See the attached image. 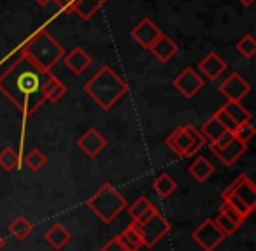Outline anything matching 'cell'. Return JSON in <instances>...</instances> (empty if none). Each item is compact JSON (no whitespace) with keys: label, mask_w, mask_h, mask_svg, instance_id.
<instances>
[{"label":"cell","mask_w":256,"mask_h":251,"mask_svg":"<svg viewBox=\"0 0 256 251\" xmlns=\"http://www.w3.org/2000/svg\"><path fill=\"white\" fill-rule=\"evenodd\" d=\"M48 74L50 72H44L39 65L22 55L0 76V93L22 111L23 123L44 104L40 86Z\"/></svg>","instance_id":"1"},{"label":"cell","mask_w":256,"mask_h":251,"mask_svg":"<svg viewBox=\"0 0 256 251\" xmlns=\"http://www.w3.org/2000/svg\"><path fill=\"white\" fill-rule=\"evenodd\" d=\"M82 92L104 111H109L126 95L128 85L110 65H102L92 79L82 85Z\"/></svg>","instance_id":"2"},{"label":"cell","mask_w":256,"mask_h":251,"mask_svg":"<svg viewBox=\"0 0 256 251\" xmlns=\"http://www.w3.org/2000/svg\"><path fill=\"white\" fill-rule=\"evenodd\" d=\"M22 55L39 65L44 72H51V69L65 57V50L60 43L53 39L46 30H39L25 43Z\"/></svg>","instance_id":"3"},{"label":"cell","mask_w":256,"mask_h":251,"mask_svg":"<svg viewBox=\"0 0 256 251\" xmlns=\"http://www.w3.org/2000/svg\"><path fill=\"white\" fill-rule=\"evenodd\" d=\"M88 209L100 219L102 223H110L124 207L126 200L124 197L112 186L110 183H104L92 197L86 200Z\"/></svg>","instance_id":"4"},{"label":"cell","mask_w":256,"mask_h":251,"mask_svg":"<svg viewBox=\"0 0 256 251\" xmlns=\"http://www.w3.org/2000/svg\"><path fill=\"white\" fill-rule=\"evenodd\" d=\"M206 137L202 135V132L193 125H182L178 127L167 139L165 144L167 148H170L178 156H192L196 151H200V148L206 146Z\"/></svg>","instance_id":"5"},{"label":"cell","mask_w":256,"mask_h":251,"mask_svg":"<svg viewBox=\"0 0 256 251\" xmlns=\"http://www.w3.org/2000/svg\"><path fill=\"white\" fill-rule=\"evenodd\" d=\"M136 225L139 228L140 235H142V246L146 247L156 246L170 230L168 221L158 212V209L151 212L150 216H146L144 219H140V221H136Z\"/></svg>","instance_id":"6"},{"label":"cell","mask_w":256,"mask_h":251,"mask_svg":"<svg viewBox=\"0 0 256 251\" xmlns=\"http://www.w3.org/2000/svg\"><path fill=\"white\" fill-rule=\"evenodd\" d=\"M192 237L204 251H214L224 239H226L223 230L216 225V221H214L212 218L200 223V225L193 230Z\"/></svg>","instance_id":"7"},{"label":"cell","mask_w":256,"mask_h":251,"mask_svg":"<svg viewBox=\"0 0 256 251\" xmlns=\"http://www.w3.org/2000/svg\"><path fill=\"white\" fill-rule=\"evenodd\" d=\"M204 79L200 78V74L193 67H188L184 71H181V74L174 79V86L181 95H184L186 99H193L200 90L204 88Z\"/></svg>","instance_id":"8"},{"label":"cell","mask_w":256,"mask_h":251,"mask_svg":"<svg viewBox=\"0 0 256 251\" xmlns=\"http://www.w3.org/2000/svg\"><path fill=\"white\" fill-rule=\"evenodd\" d=\"M249 92H251V85H249L240 74H237V72L230 74L220 85V93L226 100H237V102H242V99H246V95H248Z\"/></svg>","instance_id":"9"},{"label":"cell","mask_w":256,"mask_h":251,"mask_svg":"<svg viewBox=\"0 0 256 251\" xmlns=\"http://www.w3.org/2000/svg\"><path fill=\"white\" fill-rule=\"evenodd\" d=\"M224 191H226V193L235 195V197H238L249 209L254 211V207H256V186L248 176L240 174V176H238Z\"/></svg>","instance_id":"10"},{"label":"cell","mask_w":256,"mask_h":251,"mask_svg":"<svg viewBox=\"0 0 256 251\" xmlns=\"http://www.w3.org/2000/svg\"><path fill=\"white\" fill-rule=\"evenodd\" d=\"M78 146L88 158H95V156H98L107 148V139L96 128H88L78 139Z\"/></svg>","instance_id":"11"},{"label":"cell","mask_w":256,"mask_h":251,"mask_svg":"<svg viewBox=\"0 0 256 251\" xmlns=\"http://www.w3.org/2000/svg\"><path fill=\"white\" fill-rule=\"evenodd\" d=\"M162 34L164 32L158 29V25H154L150 18H144L132 29V39L148 50V48H150L151 44H153L154 41L162 36Z\"/></svg>","instance_id":"12"},{"label":"cell","mask_w":256,"mask_h":251,"mask_svg":"<svg viewBox=\"0 0 256 251\" xmlns=\"http://www.w3.org/2000/svg\"><path fill=\"white\" fill-rule=\"evenodd\" d=\"M246 148H248V146L242 144L240 141H237V139L232 135V139L224 146H220V148L210 146V151H212L214 155H216L218 158L224 163V165H234V163L237 162L242 155H244Z\"/></svg>","instance_id":"13"},{"label":"cell","mask_w":256,"mask_h":251,"mask_svg":"<svg viewBox=\"0 0 256 251\" xmlns=\"http://www.w3.org/2000/svg\"><path fill=\"white\" fill-rule=\"evenodd\" d=\"M148 50L153 53V57L156 58L160 64H167L168 60H172V58L178 55L179 51V46L178 43H176L172 37L165 36V34H162L160 37H158L156 41H154L153 44H151Z\"/></svg>","instance_id":"14"},{"label":"cell","mask_w":256,"mask_h":251,"mask_svg":"<svg viewBox=\"0 0 256 251\" xmlns=\"http://www.w3.org/2000/svg\"><path fill=\"white\" fill-rule=\"evenodd\" d=\"M62 60L65 62L68 71L76 76L84 74L90 69V65H92V57H90L82 48H74L70 53H65V57L62 58Z\"/></svg>","instance_id":"15"},{"label":"cell","mask_w":256,"mask_h":251,"mask_svg":"<svg viewBox=\"0 0 256 251\" xmlns=\"http://www.w3.org/2000/svg\"><path fill=\"white\" fill-rule=\"evenodd\" d=\"M40 93H42V97H44V102L54 104L65 97V93H67V85H64L56 76H53L50 72V74L46 76V79H44L42 86H40Z\"/></svg>","instance_id":"16"},{"label":"cell","mask_w":256,"mask_h":251,"mask_svg":"<svg viewBox=\"0 0 256 251\" xmlns=\"http://www.w3.org/2000/svg\"><path fill=\"white\" fill-rule=\"evenodd\" d=\"M198 69L210 79V81H216V79L226 71V64H224V60L218 53H209L198 64Z\"/></svg>","instance_id":"17"},{"label":"cell","mask_w":256,"mask_h":251,"mask_svg":"<svg viewBox=\"0 0 256 251\" xmlns=\"http://www.w3.org/2000/svg\"><path fill=\"white\" fill-rule=\"evenodd\" d=\"M44 239H46V242L50 244L51 247H54V249L60 251L67 246L68 240L72 239V235H70V232L65 228V225H62V223H54V225H51L50 230L44 233Z\"/></svg>","instance_id":"18"},{"label":"cell","mask_w":256,"mask_h":251,"mask_svg":"<svg viewBox=\"0 0 256 251\" xmlns=\"http://www.w3.org/2000/svg\"><path fill=\"white\" fill-rule=\"evenodd\" d=\"M188 172L200 183H206L214 174V165L206 158V156H196L188 167Z\"/></svg>","instance_id":"19"},{"label":"cell","mask_w":256,"mask_h":251,"mask_svg":"<svg viewBox=\"0 0 256 251\" xmlns=\"http://www.w3.org/2000/svg\"><path fill=\"white\" fill-rule=\"evenodd\" d=\"M221 107H223L224 113H226L237 125L248 123V121L252 120V114L242 106V102H237V100H226V104Z\"/></svg>","instance_id":"20"},{"label":"cell","mask_w":256,"mask_h":251,"mask_svg":"<svg viewBox=\"0 0 256 251\" xmlns=\"http://www.w3.org/2000/svg\"><path fill=\"white\" fill-rule=\"evenodd\" d=\"M102 4L98 0H76L70 8V13L78 15L81 20H92L100 11Z\"/></svg>","instance_id":"21"},{"label":"cell","mask_w":256,"mask_h":251,"mask_svg":"<svg viewBox=\"0 0 256 251\" xmlns=\"http://www.w3.org/2000/svg\"><path fill=\"white\" fill-rule=\"evenodd\" d=\"M200 132H202V135L206 137V141H209L210 144H212V142H216L221 135L230 134V132H228L226 128H224L223 125L218 121V118L214 116V114L202 125V127H200Z\"/></svg>","instance_id":"22"},{"label":"cell","mask_w":256,"mask_h":251,"mask_svg":"<svg viewBox=\"0 0 256 251\" xmlns=\"http://www.w3.org/2000/svg\"><path fill=\"white\" fill-rule=\"evenodd\" d=\"M153 211H156V207L151 204L150 198L139 197L132 205H130V207H128L126 212H128V216L134 219V221H140V219H144L146 216H150Z\"/></svg>","instance_id":"23"},{"label":"cell","mask_w":256,"mask_h":251,"mask_svg":"<svg viewBox=\"0 0 256 251\" xmlns=\"http://www.w3.org/2000/svg\"><path fill=\"white\" fill-rule=\"evenodd\" d=\"M153 190L156 191L160 197L168 198L176 190H178V181H176L172 176H168V174L164 172L153 181Z\"/></svg>","instance_id":"24"},{"label":"cell","mask_w":256,"mask_h":251,"mask_svg":"<svg viewBox=\"0 0 256 251\" xmlns=\"http://www.w3.org/2000/svg\"><path fill=\"white\" fill-rule=\"evenodd\" d=\"M118 237L134 251H139V247H142V235H140L136 221H132L128 226H124V230Z\"/></svg>","instance_id":"25"},{"label":"cell","mask_w":256,"mask_h":251,"mask_svg":"<svg viewBox=\"0 0 256 251\" xmlns=\"http://www.w3.org/2000/svg\"><path fill=\"white\" fill-rule=\"evenodd\" d=\"M22 163H25V165L28 167L32 172H39V170H42L44 167H46L48 156L44 155V153L40 151L39 148H34V149H30V151L26 153L25 156H23Z\"/></svg>","instance_id":"26"},{"label":"cell","mask_w":256,"mask_h":251,"mask_svg":"<svg viewBox=\"0 0 256 251\" xmlns=\"http://www.w3.org/2000/svg\"><path fill=\"white\" fill-rule=\"evenodd\" d=\"M9 232L18 240H25V239H28V235L34 232V225L25 216H18V218L12 219L11 225H9Z\"/></svg>","instance_id":"27"},{"label":"cell","mask_w":256,"mask_h":251,"mask_svg":"<svg viewBox=\"0 0 256 251\" xmlns=\"http://www.w3.org/2000/svg\"><path fill=\"white\" fill-rule=\"evenodd\" d=\"M0 167L8 172L22 167V155L14 148H4L0 151Z\"/></svg>","instance_id":"28"},{"label":"cell","mask_w":256,"mask_h":251,"mask_svg":"<svg viewBox=\"0 0 256 251\" xmlns=\"http://www.w3.org/2000/svg\"><path fill=\"white\" fill-rule=\"evenodd\" d=\"M235 50H237L244 58L251 60V58L256 55V39L251 36V34H248V36H244L242 39H238L237 43H235Z\"/></svg>","instance_id":"29"},{"label":"cell","mask_w":256,"mask_h":251,"mask_svg":"<svg viewBox=\"0 0 256 251\" xmlns=\"http://www.w3.org/2000/svg\"><path fill=\"white\" fill-rule=\"evenodd\" d=\"M254 134H256L254 125H252L251 121H248V123L237 125V128H235L234 134H232V135H234V137L237 139V141H240L242 144L248 146L249 141H251V139L254 137Z\"/></svg>","instance_id":"30"},{"label":"cell","mask_w":256,"mask_h":251,"mask_svg":"<svg viewBox=\"0 0 256 251\" xmlns=\"http://www.w3.org/2000/svg\"><path fill=\"white\" fill-rule=\"evenodd\" d=\"M221 198H223V202H226V204H230L232 207L235 209V211L240 212V214L244 216V218H248V216H251V214H252V209H249L248 205H246L244 202H242L238 197H235V195H232V193H226V191H223V193H221Z\"/></svg>","instance_id":"31"},{"label":"cell","mask_w":256,"mask_h":251,"mask_svg":"<svg viewBox=\"0 0 256 251\" xmlns=\"http://www.w3.org/2000/svg\"><path fill=\"white\" fill-rule=\"evenodd\" d=\"M214 221H216V225L220 226L221 230H223V233L224 235H232V233H235L238 230V225L235 221H232L228 216H224L223 212H220V214L214 218Z\"/></svg>","instance_id":"32"},{"label":"cell","mask_w":256,"mask_h":251,"mask_svg":"<svg viewBox=\"0 0 256 251\" xmlns=\"http://www.w3.org/2000/svg\"><path fill=\"white\" fill-rule=\"evenodd\" d=\"M220 212H223L224 216H228V218H230L232 221H235V223H237L238 226H240L242 223L246 221V218H244V216H242V214H240V212H238V211H235V209L232 207L230 204H226V202H223V204H221V207H220Z\"/></svg>","instance_id":"33"},{"label":"cell","mask_w":256,"mask_h":251,"mask_svg":"<svg viewBox=\"0 0 256 251\" xmlns=\"http://www.w3.org/2000/svg\"><path fill=\"white\" fill-rule=\"evenodd\" d=\"M98 251H134V249H130V247H128L126 244H124L123 240L116 235V237H112V239L107 240V242L104 244Z\"/></svg>","instance_id":"34"},{"label":"cell","mask_w":256,"mask_h":251,"mask_svg":"<svg viewBox=\"0 0 256 251\" xmlns=\"http://www.w3.org/2000/svg\"><path fill=\"white\" fill-rule=\"evenodd\" d=\"M214 116L218 118V121H220V123L223 125V127L226 128V130L230 132V134H234V130L237 128V123H235V121L232 120V118L228 116L226 113H224L223 107H220V109H218L216 113H214Z\"/></svg>","instance_id":"35"},{"label":"cell","mask_w":256,"mask_h":251,"mask_svg":"<svg viewBox=\"0 0 256 251\" xmlns=\"http://www.w3.org/2000/svg\"><path fill=\"white\" fill-rule=\"evenodd\" d=\"M238 2H240L244 8H251V6L254 4V0H238Z\"/></svg>","instance_id":"36"},{"label":"cell","mask_w":256,"mask_h":251,"mask_svg":"<svg viewBox=\"0 0 256 251\" xmlns=\"http://www.w3.org/2000/svg\"><path fill=\"white\" fill-rule=\"evenodd\" d=\"M36 2H37V4H39V6H40V8H46V6H48V4H50L51 0H36Z\"/></svg>","instance_id":"37"},{"label":"cell","mask_w":256,"mask_h":251,"mask_svg":"<svg viewBox=\"0 0 256 251\" xmlns=\"http://www.w3.org/2000/svg\"><path fill=\"white\" fill-rule=\"evenodd\" d=\"M4 246H6V239H4L2 235H0V249H2Z\"/></svg>","instance_id":"38"},{"label":"cell","mask_w":256,"mask_h":251,"mask_svg":"<svg viewBox=\"0 0 256 251\" xmlns=\"http://www.w3.org/2000/svg\"><path fill=\"white\" fill-rule=\"evenodd\" d=\"M98 2H100V4L104 6V4H106V2H107V0H98Z\"/></svg>","instance_id":"39"}]
</instances>
